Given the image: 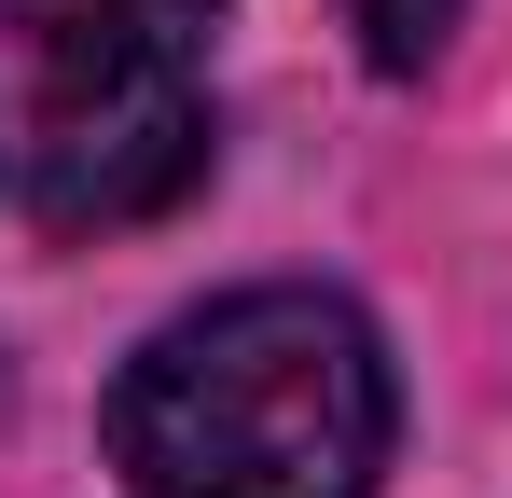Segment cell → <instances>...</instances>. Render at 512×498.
Wrapping results in <instances>:
<instances>
[{
	"instance_id": "3957f363",
	"label": "cell",
	"mask_w": 512,
	"mask_h": 498,
	"mask_svg": "<svg viewBox=\"0 0 512 498\" xmlns=\"http://www.w3.org/2000/svg\"><path fill=\"white\" fill-rule=\"evenodd\" d=\"M457 14H471V0H346V28H360L374 70H429V56L457 42Z\"/></svg>"
},
{
	"instance_id": "6da1fadb",
	"label": "cell",
	"mask_w": 512,
	"mask_h": 498,
	"mask_svg": "<svg viewBox=\"0 0 512 498\" xmlns=\"http://www.w3.org/2000/svg\"><path fill=\"white\" fill-rule=\"evenodd\" d=\"M388 429L402 388L374 319L305 277L180 305L111 374V457L139 498H374Z\"/></svg>"
},
{
	"instance_id": "7a4b0ae2",
	"label": "cell",
	"mask_w": 512,
	"mask_h": 498,
	"mask_svg": "<svg viewBox=\"0 0 512 498\" xmlns=\"http://www.w3.org/2000/svg\"><path fill=\"white\" fill-rule=\"evenodd\" d=\"M28 56V208L56 236L153 222L208 180V28L222 0H0Z\"/></svg>"
}]
</instances>
